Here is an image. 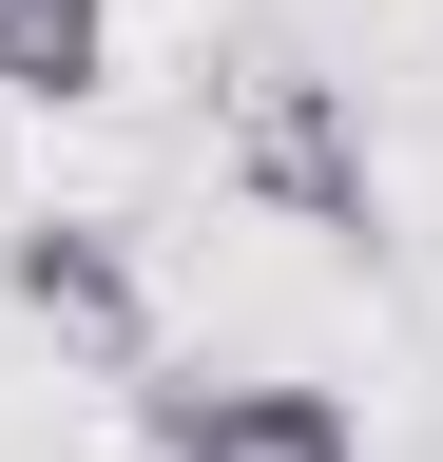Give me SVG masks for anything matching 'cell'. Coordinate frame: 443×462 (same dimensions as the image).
<instances>
[{"label":"cell","instance_id":"obj_4","mask_svg":"<svg viewBox=\"0 0 443 462\" xmlns=\"http://www.w3.org/2000/svg\"><path fill=\"white\" fill-rule=\"evenodd\" d=\"M0 97H20V116L116 97V0H0Z\"/></svg>","mask_w":443,"mask_h":462},{"label":"cell","instance_id":"obj_3","mask_svg":"<svg viewBox=\"0 0 443 462\" xmlns=\"http://www.w3.org/2000/svg\"><path fill=\"white\" fill-rule=\"evenodd\" d=\"M135 443L154 462H366L347 385H212V366H135Z\"/></svg>","mask_w":443,"mask_h":462},{"label":"cell","instance_id":"obj_2","mask_svg":"<svg viewBox=\"0 0 443 462\" xmlns=\"http://www.w3.org/2000/svg\"><path fill=\"white\" fill-rule=\"evenodd\" d=\"M0 289H20V328H59L78 366H154V270H135V231L116 212H20L0 231Z\"/></svg>","mask_w":443,"mask_h":462},{"label":"cell","instance_id":"obj_1","mask_svg":"<svg viewBox=\"0 0 443 462\" xmlns=\"http://www.w3.org/2000/svg\"><path fill=\"white\" fill-rule=\"evenodd\" d=\"M232 193L290 212V231H328V251H366V231H385V173H366L347 97H328L309 58H251V78H232Z\"/></svg>","mask_w":443,"mask_h":462}]
</instances>
